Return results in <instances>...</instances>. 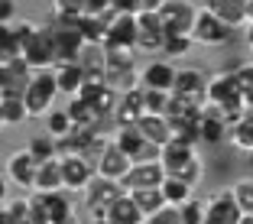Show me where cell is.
Instances as JSON below:
<instances>
[{
  "mask_svg": "<svg viewBox=\"0 0 253 224\" xmlns=\"http://www.w3.org/2000/svg\"><path fill=\"white\" fill-rule=\"evenodd\" d=\"M59 82H55V72L52 68H36L23 91L26 97V107H30V117H45V114L52 111V101L59 97Z\"/></svg>",
  "mask_w": 253,
  "mask_h": 224,
  "instance_id": "1",
  "label": "cell"
},
{
  "mask_svg": "<svg viewBox=\"0 0 253 224\" xmlns=\"http://www.w3.org/2000/svg\"><path fill=\"white\" fill-rule=\"evenodd\" d=\"M124 192H126L124 182L107 179V176H101V172H97L94 179H91V185L84 188V205H88V215L91 218H104L107 208H111V205L117 202Z\"/></svg>",
  "mask_w": 253,
  "mask_h": 224,
  "instance_id": "2",
  "label": "cell"
},
{
  "mask_svg": "<svg viewBox=\"0 0 253 224\" xmlns=\"http://www.w3.org/2000/svg\"><path fill=\"white\" fill-rule=\"evenodd\" d=\"M136 20H140V39H136V49L163 55L166 39H169V30H166L163 13H159V10H140Z\"/></svg>",
  "mask_w": 253,
  "mask_h": 224,
  "instance_id": "3",
  "label": "cell"
},
{
  "mask_svg": "<svg viewBox=\"0 0 253 224\" xmlns=\"http://www.w3.org/2000/svg\"><path fill=\"white\" fill-rule=\"evenodd\" d=\"M97 176V163L84 153H65L62 156V179H65L68 192H84L91 179Z\"/></svg>",
  "mask_w": 253,
  "mask_h": 224,
  "instance_id": "4",
  "label": "cell"
},
{
  "mask_svg": "<svg viewBox=\"0 0 253 224\" xmlns=\"http://www.w3.org/2000/svg\"><path fill=\"white\" fill-rule=\"evenodd\" d=\"M114 140H117L120 146L126 149V156L133 159V163L159 159V153H163V146H156V143H149L146 136L140 134V127H136V124H117V134H114Z\"/></svg>",
  "mask_w": 253,
  "mask_h": 224,
  "instance_id": "5",
  "label": "cell"
},
{
  "mask_svg": "<svg viewBox=\"0 0 253 224\" xmlns=\"http://www.w3.org/2000/svg\"><path fill=\"white\" fill-rule=\"evenodd\" d=\"M136 39H140V20H136V13H117L114 10L111 23H107L104 45L107 49H136Z\"/></svg>",
  "mask_w": 253,
  "mask_h": 224,
  "instance_id": "6",
  "label": "cell"
},
{
  "mask_svg": "<svg viewBox=\"0 0 253 224\" xmlns=\"http://www.w3.org/2000/svg\"><path fill=\"white\" fill-rule=\"evenodd\" d=\"M234 33V26H227V23L221 20V16H214L208 7L198 10V20H195V30H192V39L198 45H221L227 43Z\"/></svg>",
  "mask_w": 253,
  "mask_h": 224,
  "instance_id": "7",
  "label": "cell"
},
{
  "mask_svg": "<svg viewBox=\"0 0 253 224\" xmlns=\"http://www.w3.org/2000/svg\"><path fill=\"white\" fill-rule=\"evenodd\" d=\"M166 166L163 159H146V163H133L130 172L124 176V188L126 192H136V188H159L166 182Z\"/></svg>",
  "mask_w": 253,
  "mask_h": 224,
  "instance_id": "8",
  "label": "cell"
},
{
  "mask_svg": "<svg viewBox=\"0 0 253 224\" xmlns=\"http://www.w3.org/2000/svg\"><path fill=\"white\" fill-rule=\"evenodd\" d=\"M240 205L234 188H221L208 198V208H205V224H237L240 221Z\"/></svg>",
  "mask_w": 253,
  "mask_h": 224,
  "instance_id": "9",
  "label": "cell"
},
{
  "mask_svg": "<svg viewBox=\"0 0 253 224\" xmlns=\"http://www.w3.org/2000/svg\"><path fill=\"white\" fill-rule=\"evenodd\" d=\"M104 49H107V45H104ZM133 78H140L133 49H107V82L120 91V82H124V88H130Z\"/></svg>",
  "mask_w": 253,
  "mask_h": 224,
  "instance_id": "10",
  "label": "cell"
},
{
  "mask_svg": "<svg viewBox=\"0 0 253 224\" xmlns=\"http://www.w3.org/2000/svg\"><path fill=\"white\" fill-rule=\"evenodd\" d=\"M159 13H163L169 33H188L192 36L195 20H198V7H195L192 0H163V10Z\"/></svg>",
  "mask_w": 253,
  "mask_h": 224,
  "instance_id": "11",
  "label": "cell"
},
{
  "mask_svg": "<svg viewBox=\"0 0 253 224\" xmlns=\"http://www.w3.org/2000/svg\"><path fill=\"white\" fill-rule=\"evenodd\" d=\"M175 75H179V68L172 65L166 55H156V59H149L146 68L140 72V85L149 91H172L175 88Z\"/></svg>",
  "mask_w": 253,
  "mask_h": 224,
  "instance_id": "12",
  "label": "cell"
},
{
  "mask_svg": "<svg viewBox=\"0 0 253 224\" xmlns=\"http://www.w3.org/2000/svg\"><path fill=\"white\" fill-rule=\"evenodd\" d=\"M208 82L211 78H205L198 68H179L172 94H179V97H185V101H192V104L205 107L208 104Z\"/></svg>",
  "mask_w": 253,
  "mask_h": 224,
  "instance_id": "13",
  "label": "cell"
},
{
  "mask_svg": "<svg viewBox=\"0 0 253 224\" xmlns=\"http://www.w3.org/2000/svg\"><path fill=\"white\" fill-rule=\"evenodd\" d=\"M33 72H36V68L23 59V55L0 59V91H16V94H23L26 85H30V78H33Z\"/></svg>",
  "mask_w": 253,
  "mask_h": 224,
  "instance_id": "14",
  "label": "cell"
},
{
  "mask_svg": "<svg viewBox=\"0 0 253 224\" xmlns=\"http://www.w3.org/2000/svg\"><path fill=\"white\" fill-rule=\"evenodd\" d=\"M23 59L30 62L33 68H55V45H52V36L45 26H39L33 33V39L23 45Z\"/></svg>",
  "mask_w": 253,
  "mask_h": 224,
  "instance_id": "15",
  "label": "cell"
},
{
  "mask_svg": "<svg viewBox=\"0 0 253 224\" xmlns=\"http://www.w3.org/2000/svg\"><path fill=\"white\" fill-rule=\"evenodd\" d=\"M130 166H133V159L126 156V149L120 146L117 140H111L104 149H101V156H97V172L107 176V179H117V182H124V176L130 172Z\"/></svg>",
  "mask_w": 253,
  "mask_h": 224,
  "instance_id": "16",
  "label": "cell"
},
{
  "mask_svg": "<svg viewBox=\"0 0 253 224\" xmlns=\"http://www.w3.org/2000/svg\"><path fill=\"white\" fill-rule=\"evenodd\" d=\"M36 172H39V159L30 149H20L7 159V179L20 188H36Z\"/></svg>",
  "mask_w": 253,
  "mask_h": 224,
  "instance_id": "17",
  "label": "cell"
},
{
  "mask_svg": "<svg viewBox=\"0 0 253 224\" xmlns=\"http://www.w3.org/2000/svg\"><path fill=\"white\" fill-rule=\"evenodd\" d=\"M143 114H146V91H143V85H130V88L120 91L117 111H114L117 124H136Z\"/></svg>",
  "mask_w": 253,
  "mask_h": 224,
  "instance_id": "18",
  "label": "cell"
},
{
  "mask_svg": "<svg viewBox=\"0 0 253 224\" xmlns=\"http://www.w3.org/2000/svg\"><path fill=\"white\" fill-rule=\"evenodd\" d=\"M195 156H198V153H195V143L182 140V136H172V140L163 146V153H159V159H163V166H166L169 176H179Z\"/></svg>",
  "mask_w": 253,
  "mask_h": 224,
  "instance_id": "19",
  "label": "cell"
},
{
  "mask_svg": "<svg viewBox=\"0 0 253 224\" xmlns=\"http://www.w3.org/2000/svg\"><path fill=\"white\" fill-rule=\"evenodd\" d=\"M198 127H201V140H205V143H221V140L231 136V124H227L224 111L214 107V104H208L205 111H201Z\"/></svg>",
  "mask_w": 253,
  "mask_h": 224,
  "instance_id": "20",
  "label": "cell"
},
{
  "mask_svg": "<svg viewBox=\"0 0 253 224\" xmlns=\"http://www.w3.org/2000/svg\"><path fill=\"white\" fill-rule=\"evenodd\" d=\"M205 7L234 30L250 23V0H205Z\"/></svg>",
  "mask_w": 253,
  "mask_h": 224,
  "instance_id": "21",
  "label": "cell"
},
{
  "mask_svg": "<svg viewBox=\"0 0 253 224\" xmlns=\"http://www.w3.org/2000/svg\"><path fill=\"white\" fill-rule=\"evenodd\" d=\"M136 127H140V134L146 136L149 143H156V146H166V143L175 136V127H172V120L166 117V114H153V111H146L140 120H136Z\"/></svg>",
  "mask_w": 253,
  "mask_h": 224,
  "instance_id": "22",
  "label": "cell"
},
{
  "mask_svg": "<svg viewBox=\"0 0 253 224\" xmlns=\"http://www.w3.org/2000/svg\"><path fill=\"white\" fill-rule=\"evenodd\" d=\"M104 218H107L111 224H146V221H149V218L140 211V205H136V198H133L130 192L120 195L117 202L107 208V215H104Z\"/></svg>",
  "mask_w": 253,
  "mask_h": 224,
  "instance_id": "23",
  "label": "cell"
},
{
  "mask_svg": "<svg viewBox=\"0 0 253 224\" xmlns=\"http://www.w3.org/2000/svg\"><path fill=\"white\" fill-rule=\"evenodd\" d=\"M23 120H30L26 97L16 94V91H0V124L3 127H16Z\"/></svg>",
  "mask_w": 253,
  "mask_h": 224,
  "instance_id": "24",
  "label": "cell"
},
{
  "mask_svg": "<svg viewBox=\"0 0 253 224\" xmlns=\"http://www.w3.org/2000/svg\"><path fill=\"white\" fill-rule=\"evenodd\" d=\"M52 72H55V82H59V91H62V94L78 97L84 78H88V75H84V68H82V62H59Z\"/></svg>",
  "mask_w": 253,
  "mask_h": 224,
  "instance_id": "25",
  "label": "cell"
},
{
  "mask_svg": "<svg viewBox=\"0 0 253 224\" xmlns=\"http://www.w3.org/2000/svg\"><path fill=\"white\" fill-rule=\"evenodd\" d=\"M39 195H42L45 208H49V218H52V224L75 218V205H72V192H68V188H55V192H39Z\"/></svg>",
  "mask_w": 253,
  "mask_h": 224,
  "instance_id": "26",
  "label": "cell"
},
{
  "mask_svg": "<svg viewBox=\"0 0 253 224\" xmlns=\"http://www.w3.org/2000/svg\"><path fill=\"white\" fill-rule=\"evenodd\" d=\"M55 188H65V179H62V156H52L39 163L36 172V188L33 192H55Z\"/></svg>",
  "mask_w": 253,
  "mask_h": 224,
  "instance_id": "27",
  "label": "cell"
},
{
  "mask_svg": "<svg viewBox=\"0 0 253 224\" xmlns=\"http://www.w3.org/2000/svg\"><path fill=\"white\" fill-rule=\"evenodd\" d=\"M78 62H82L84 75H107V49L101 43H84Z\"/></svg>",
  "mask_w": 253,
  "mask_h": 224,
  "instance_id": "28",
  "label": "cell"
},
{
  "mask_svg": "<svg viewBox=\"0 0 253 224\" xmlns=\"http://www.w3.org/2000/svg\"><path fill=\"white\" fill-rule=\"evenodd\" d=\"M0 224H33L30 198H3V211H0Z\"/></svg>",
  "mask_w": 253,
  "mask_h": 224,
  "instance_id": "29",
  "label": "cell"
},
{
  "mask_svg": "<svg viewBox=\"0 0 253 224\" xmlns=\"http://www.w3.org/2000/svg\"><path fill=\"white\" fill-rule=\"evenodd\" d=\"M68 114H72L75 127H97V120H101V111L91 104L88 97H72V104H68Z\"/></svg>",
  "mask_w": 253,
  "mask_h": 224,
  "instance_id": "30",
  "label": "cell"
},
{
  "mask_svg": "<svg viewBox=\"0 0 253 224\" xmlns=\"http://www.w3.org/2000/svg\"><path fill=\"white\" fill-rule=\"evenodd\" d=\"M231 143L240 146V149H247V153L253 149V111H250V107L240 114L237 124L231 127Z\"/></svg>",
  "mask_w": 253,
  "mask_h": 224,
  "instance_id": "31",
  "label": "cell"
},
{
  "mask_svg": "<svg viewBox=\"0 0 253 224\" xmlns=\"http://www.w3.org/2000/svg\"><path fill=\"white\" fill-rule=\"evenodd\" d=\"M130 195L136 198V205H140V211L146 218H153L159 208L169 205V202H166V195H163V185H159V188H136V192H130Z\"/></svg>",
  "mask_w": 253,
  "mask_h": 224,
  "instance_id": "32",
  "label": "cell"
},
{
  "mask_svg": "<svg viewBox=\"0 0 253 224\" xmlns=\"http://www.w3.org/2000/svg\"><path fill=\"white\" fill-rule=\"evenodd\" d=\"M192 188H195L192 182L179 179V176H166V182H163V195L169 205H185L192 198Z\"/></svg>",
  "mask_w": 253,
  "mask_h": 224,
  "instance_id": "33",
  "label": "cell"
},
{
  "mask_svg": "<svg viewBox=\"0 0 253 224\" xmlns=\"http://www.w3.org/2000/svg\"><path fill=\"white\" fill-rule=\"evenodd\" d=\"M45 130H49V136H55V140H62V136L72 134L75 120H72V114H68V107L65 111H49L45 114Z\"/></svg>",
  "mask_w": 253,
  "mask_h": 224,
  "instance_id": "34",
  "label": "cell"
},
{
  "mask_svg": "<svg viewBox=\"0 0 253 224\" xmlns=\"http://www.w3.org/2000/svg\"><path fill=\"white\" fill-rule=\"evenodd\" d=\"M192 45H195V39L188 36V33H169L163 55H166V59H182V55L192 52Z\"/></svg>",
  "mask_w": 253,
  "mask_h": 224,
  "instance_id": "35",
  "label": "cell"
},
{
  "mask_svg": "<svg viewBox=\"0 0 253 224\" xmlns=\"http://www.w3.org/2000/svg\"><path fill=\"white\" fill-rule=\"evenodd\" d=\"M13 55H23L20 36H16L13 23H3V33H0V59H13Z\"/></svg>",
  "mask_w": 253,
  "mask_h": 224,
  "instance_id": "36",
  "label": "cell"
},
{
  "mask_svg": "<svg viewBox=\"0 0 253 224\" xmlns=\"http://www.w3.org/2000/svg\"><path fill=\"white\" fill-rule=\"evenodd\" d=\"M26 149H30L33 156L39 159V163H45V159L59 156V143H55V136H33V140L26 143Z\"/></svg>",
  "mask_w": 253,
  "mask_h": 224,
  "instance_id": "37",
  "label": "cell"
},
{
  "mask_svg": "<svg viewBox=\"0 0 253 224\" xmlns=\"http://www.w3.org/2000/svg\"><path fill=\"white\" fill-rule=\"evenodd\" d=\"M234 195H237V205L244 215H253V179H240L234 185Z\"/></svg>",
  "mask_w": 253,
  "mask_h": 224,
  "instance_id": "38",
  "label": "cell"
},
{
  "mask_svg": "<svg viewBox=\"0 0 253 224\" xmlns=\"http://www.w3.org/2000/svg\"><path fill=\"white\" fill-rule=\"evenodd\" d=\"M146 224H185V218H182L179 205H166V208H159Z\"/></svg>",
  "mask_w": 253,
  "mask_h": 224,
  "instance_id": "39",
  "label": "cell"
},
{
  "mask_svg": "<svg viewBox=\"0 0 253 224\" xmlns=\"http://www.w3.org/2000/svg\"><path fill=\"white\" fill-rule=\"evenodd\" d=\"M179 208H182L185 224H205V208H208V202H195V198H188V202L179 205Z\"/></svg>",
  "mask_w": 253,
  "mask_h": 224,
  "instance_id": "40",
  "label": "cell"
},
{
  "mask_svg": "<svg viewBox=\"0 0 253 224\" xmlns=\"http://www.w3.org/2000/svg\"><path fill=\"white\" fill-rule=\"evenodd\" d=\"M143 91H146V111H153V114H166L172 91H149V88H143Z\"/></svg>",
  "mask_w": 253,
  "mask_h": 224,
  "instance_id": "41",
  "label": "cell"
},
{
  "mask_svg": "<svg viewBox=\"0 0 253 224\" xmlns=\"http://www.w3.org/2000/svg\"><path fill=\"white\" fill-rule=\"evenodd\" d=\"M231 75H234V82L240 85V91H244V94H247V91H253V62H240Z\"/></svg>",
  "mask_w": 253,
  "mask_h": 224,
  "instance_id": "42",
  "label": "cell"
},
{
  "mask_svg": "<svg viewBox=\"0 0 253 224\" xmlns=\"http://www.w3.org/2000/svg\"><path fill=\"white\" fill-rule=\"evenodd\" d=\"M30 211H33V224H52V218H49V208H45L42 195H30Z\"/></svg>",
  "mask_w": 253,
  "mask_h": 224,
  "instance_id": "43",
  "label": "cell"
},
{
  "mask_svg": "<svg viewBox=\"0 0 253 224\" xmlns=\"http://www.w3.org/2000/svg\"><path fill=\"white\" fill-rule=\"evenodd\" d=\"M55 3V13L59 16H84V0H52Z\"/></svg>",
  "mask_w": 253,
  "mask_h": 224,
  "instance_id": "44",
  "label": "cell"
},
{
  "mask_svg": "<svg viewBox=\"0 0 253 224\" xmlns=\"http://www.w3.org/2000/svg\"><path fill=\"white\" fill-rule=\"evenodd\" d=\"M114 10H117V13H140L143 0H114Z\"/></svg>",
  "mask_w": 253,
  "mask_h": 224,
  "instance_id": "45",
  "label": "cell"
},
{
  "mask_svg": "<svg viewBox=\"0 0 253 224\" xmlns=\"http://www.w3.org/2000/svg\"><path fill=\"white\" fill-rule=\"evenodd\" d=\"M13 13H16L13 0H0V20H3V23H10V20H13Z\"/></svg>",
  "mask_w": 253,
  "mask_h": 224,
  "instance_id": "46",
  "label": "cell"
},
{
  "mask_svg": "<svg viewBox=\"0 0 253 224\" xmlns=\"http://www.w3.org/2000/svg\"><path fill=\"white\" fill-rule=\"evenodd\" d=\"M247 43H250V52H253V20L247 23Z\"/></svg>",
  "mask_w": 253,
  "mask_h": 224,
  "instance_id": "47",
  "label": "cell"
},
{
  "mask_svg": "<svg viewBox=\"0 0 253 224\" xmlns=\"http://www.w3.org/2000/svg\"><path fill=\"white\" fill-rule=\"evenodd\" d=\"M244 104H247V107L253 111V91H247V94H244Z\"/></svg>",
  "mask_w": 253,
  "mask_h": 224,
  "instance_id": "48",
  "label": "cell"
},
{
  "mask_svg": "<svg viewBox=\"0 0 253 224\" xmlns=\"http://www.w3.org/2000/svg\"><path fill=\"white\" fill-rule=\"evenodd\" d=\"M237 224H253V215H240V221Z\"/></svg>",
  "mask_w": 253,
  "mask_h": 224,
  "instance_id": "49",
  "label": "cell"
},
{
  "mask_svg": "<svg viewBox=\"0 0 253 224\" xmlns=\"http://www.w3.org/2000/svg\"><path fill=\"white\" fill-rule=\"evenodd\" d=\"M91 224H111L107 218H91Z\"/></svg>",
  "mask_w": 253,
  "mask_h": 224,
  "instance_id": "50",
  "label": "cell"
},
{
  "mask_svg": "<svg viewBox=\"0 0 253 224\" xmlns=\"http://www.w3.org/2000/svg\"><path fill=\"white\" fill-rule=\"evenodd\" d=\"M247 163H250V169H253V149H250V153H247Z\"/></svg>",
  "mask_w": 253,
  "mask_h": 224,
  "instance_id": "51",
  "label": "cell"
},
{
  "mask_svg": "<svg viewBox=\"0 0 253 224\" xmlns=\"http://www.w3.org/2000/svg\"><path fill=\"white\" fill-rule=\"evenodd\" d=\"M59 224H78V221H75V218H68V221H59Z\"/></svg>",
  "mask_w": 253,
  "mask_h": 224,
  "instance_id": "52",
  "label": "cell"
},
{
  "mask_svg": "<svg viewBox=\"0 0 253 224\" xmlns=\"http://www.w3.org/2000/svg\"><path fill=\"white\" fill-rule=\"evenodd\" d=\"M250 20H253V0H250Z\"/></svg>",
  "mask_w": 253,
  "mask_h": 224,
  "instance_id": "53",
  "label": "cell"
}]
</instances>
